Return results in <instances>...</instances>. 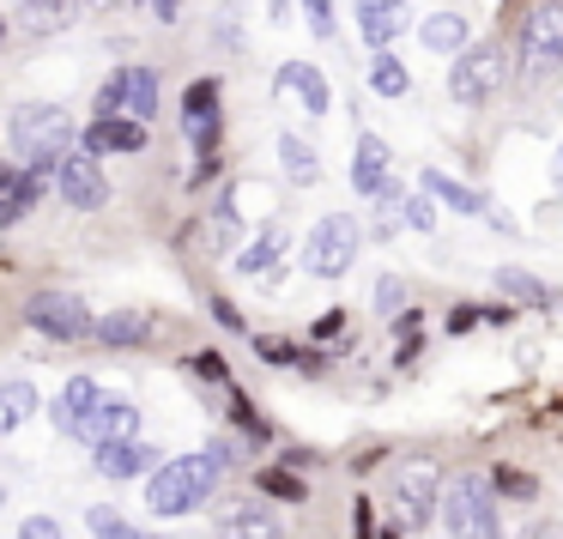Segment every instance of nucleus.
<instances>
[{"label": "nucleus", "mask_w": 563, "mask_h": 539, "mask_svg": "<svg viewBox=\"0 0 563 539\" xmlns=\"http://www.w3.org/2000/svg\"><path fill=\"white\" fill-rule=\"evenodd\" d=\"M219 466H212V454H176V461H158L146 473V509L164 515V521H176V515H195L200 503L219 491Z\"/></svg>", "instance_id": "obj_1"}, {"label": "nucleus", "mask_w": 563, "mask_h": 539, "mask_svg": "<svg viewBox=\"0 0 563 539\" xmlns=\"http://www.w3.org/2000/svg\"><path fill=\"white\" fill-rule=\"evenodd\" d=\"M437 503H442V521H449V539H503L497 491H490L485 473H454L437 491Z\"/></svg>", "instance_id": "obj_2"}, {"label": "nucleus", "mask_w": 563, "mask_h": 539, "mask_svg": "<svg viewBox=\"0 0 563 539\" xmlns=\"http://www.w3.org/2000/svg\"><path fill=\"white\" fill-rule=\"evenodd\" d=\"M67 140H74V116H67L62 103H19V110L7 116V146L25 164H43V170H49L67 152Z\"/></svg>", "instance_id": "obj_3"}, {"label": "nucleus", "mask_w": 563, "mask_h": 539, "mask_svg": "<svg viewBox=\"0 0 563 539\" xmlns=\"http://www.w3.org/2000/svg\"><path fill=\"white\" fill-rule=\"evenodd\" d=\"M357 224L345 219V212H321L316 224H309L303 237V273H316V279H345L357 261Z\"/></svg>", "instance_id": "obj_4"}, {"label": "nucleus", "mask_w": 563, "mask_h": 539, "mask_svg": "<svg viewBox=\"0 0 563 539\" xmlns=\"http://www.w3.org/2000/svg\"><path fill=\"white\" fill-rule=\"evenodd\" d=\"M503 86V50L497 43H466L449 62V98L454 103H485Z\"/></svg>", "instance_id": "obj_5"}, {"label": "nucleus", "mask_w": 563, "mask_h": 539, "mask_svg": "<svg viewBox=\"0 0 563 539\" xmlns=\"http://www.w3.org/2000/svg\"><path fill=\"white\" fill-rule=\"evenodd\" d=\"M563 62V0H533V13L521 25V67L527 79H545Z\"/></svg>", "instance_id": "obj_6"}, {"label": "nucleus", "mask_w": 563, "mask_h": 539, "mask_svg": "<svg viewBox=\"0 0 563 539\" xmlns=\"http://www.w3.org/2000/svg\"><path fill=\"white\" fill-rule=\"evenodd\" d=\"M437 491H442L437 466H430V461H406L400 473H394V527H400V534L424 527L430 515H437Z\"/></svg>", "instance_id": "obj_7"}, {"label": "nucleus", "mask_w": 563, "mask_h": 539, "mask_svg": "<svg viewBox=\"0 0 563 539\" xmlns=\"http://www.w3.org/2000/svg\"><path fill=\"white\" fill-rule=\"evenodd\" d=\"M49 176H55V195H62L74 212H98L103 200H110V183H103V164H98V158H86V152H74V146H67L62 158L49 164Z\"/></svg>", "instance_id": "obj_8"}, {"label": "nucleus", "mask_w": 563, "mask_h": 539, "mask_svg": "<svg viewBox=\"0 0 563 539\" xmlns=\"http://www.w3.org/2000/svg\"><path fill=\"white\" fill-rule=\"evenodd\" d=\"M25 321L37 333H49V340H86L91 333V309L74 292H37L25 304Z\"/></svg>", "instance_id": "obj_9"}, {"label": "nucleus", "mask_w": 563, "mask_h": 539, "mask_svg": "<svg viewBox=\"0 0 563 539\" xmlns=\"http://www.w3.org/2000/svg\"><path fill=\"white\" fill-rule=\"evenodd\" d=\"M183 134L200 152V164H212V152H219V79H195L183 91Z\"/></svg>", "instance_id": "obj_10"}, {"label": "nucleus", "mask_w": 563, "mask_h": 539, "mask_svg": "<svg viewBox=\"0 0 563 539\" xmlns=\"http://www.w3.org/2000/svg\"><path fill=\"white\" fill-rule=\"evenodd\" d=\"M134 425H140V406L134 400H122V394H98V406H91V418H86L79 437H86L91 449H103V442L134 437Z\"/></svg>", "instance_id": "obj_11"}, {"label": "nucleus", "mask_w": 563, "mask_h": 539, "mask_svg": "<svg viewBox=\"0 0 563 539\" xmlns=\"http://www.w3.org/2000/svg\"><path fill=\"white\" fill-rule=\"evenodd\" d=\"M91 466H98L103 479H140V473L158 466V449L140 442V437H122V442H103V449L91 454Z\"/></svg>", "instance_id": "obj_12"}, {"label": "nucleus", "mask_w": 563, "mask_h": 539, "mask_svg": "<svg viewBox=\"0 0 563 539\" xmlns=\"http://www.w3.org/2000/svg\"><path fill=\"white\" fill-rule=\"evenodd\" d=\"M285 249H291L285 224H261V237H255V243H243V249H236V273H243V279H267V273H279Z\"/></svg>", "instance_id": "obj_13"}, {"label": "nucleus", "mask_w": 563, "mask_h": 539, "mask_svg": "<svg viewBox=\"0 0 563 539\" xmlns=\"http://www.w3.org/2000/svg\"><path fill=\"white\" fill-rule=\"evenodd\" d=\"M388 164H394L388 140L357 134V146H352V188H357V195H382V188H388Z\"/></svg>", "instance_id": "obj_14"}, {"label": "nucleus", "mask_w": 563, "mask_h": 539, "mask_svg": "<svg viewBox=\"0 0 563 539\" xmlns=\"http://www.w3.org/2000/svg\"><path fill=\"white\" fill-rule=\"evenodd\" d=\"M37 195H43L37 170H19V164H0V231L25 219V212L37 207Z\"/></svg>", "instance_id": "obj_15"}, {"label": "nucleus", "mask_w": 563, "mask_h": 539, "mask_svg": "<svg viewBox=\"0 0 563 539\" xmlns=\"http://www.w3.org/2000/svg\"><path fill=\"white\" fill-rule=\"evenodd\" d=\"M98 382L91 376H74L62 388V400L49 406V418H55V430H62V437H79V430H86V418H91V406H98Z\"/></svg>", "instance_id": "obj_16"}, {"label": "nucleus", "mask_w": 563, "mask_h": 539, "mask_svg": "<svg viewBox=\"0 0 563 539\" xmlns=\"http://www.w3.org/2000/svg\"><path fill=\"white\" fill-rule=\"evenodd\" d=\"M273 86L291 91V98H303L309 116H328V103H333V91H328V79H321V67H309V62H285Z\"/></svg>", "instance_id": "obj_17"}, {"label": "nucleus", "mask_w": 563, "mask_h": 539, "mask_svg": "<svg viewBox=\"0 0 563 539\" xmlns=\"http://www.w3.org/2000/svg\"><path fill=\"white\" fill-rule=\"evenodd\" d=\"M219 539H285V527H279V515H273L267 503H236V509L219 521Z\"/></svg>", "instance_id": "obj_18"}, {"label": "nucleus", "mask_w": 563, "mask_h": 539, "mask_svg": "<svg viewBox=\"0 0 563 539\" xmlns=\"http://www.w3.org/2000/svg\"><path fill=\"white\" fill-rule=\"evenodd\" d=\"M140 146H146V128L115 116V122H91L79 152H86V158H103V152H140Z\"/></svg>", "instance_id": "obj_19"}, {"label": "nucleus", "mask_w": 563, "mask_h": 539, "mask_svg": "<svg viewBox=\"0 0 563 539\" xmlns=\"http://www.w3.org/2000/svg\"><path fill=\"white\" fill-rule=\"evenodd\" d=\"M418 43H424V50H437V55H461L466 43H473V25H466L461 13H430L424 25H418Z\"/></svg>", "instance_id": "obj_20"}, {"label": "nucleus", "mask_w": 563, "mask_h": 539, "mask_svg": "<svg viewBox=\"0 0 563 539\" xmlns=\"http://www.w3.org/2000/svg\"><path fill=\"white\" fill-rule=\"evenodd\" d=\"M122 79H128L122 122H140V128H146L152 116H158V74H152V67H122Z\"/></svg>", "instance_id": "obj_21"}, {"label": "nucleus", "mask_w": 563, "mask_h": 539, "mask_svg": "<svg viewBox=\"0 0 563 539\" xmlns=\"http://www.w3.org/2000/svg\"><path fill=\"white\" fill-rule=\"evenodd\" d=\"M91 333H98L103 345H134V340L152 333V316L146 309H110L103 321H91Z\"/></svg>", "instance_id": "obj_22"}, {"label": "nucleus", "mask_w": 563, "mask_h": 539, "mask_svg": "<svg viewBox=\"0 0 563 539\" xmlns=\"http://www.w3.org/2000/svg\"><path fill=\"white\" fill-rule=\"evenodd\" d=\"M424 195L442 200L449 212H485V195H478V188L454 183V176H442V170H424Z\"/></svg>", "instance_id": "obj_23"}, {"label": "nucleus", "mask_w": 563, "mask_h": 539, "mask_svg": "<svg viewBox=\"0 0 563 539\" xmlns=\"http://www.w3.org/2000/svg\"><path fill=\"white\" fill-rule=\"evenodd\" d=\"M31 413H37V388L31 382H0V437H13Z\"/></svg>", "instance_id": "obj_24"}, {"label": "nucleus", "mask_w": 563, "mask_h": 539, "mask_svg": "<svg viewBox=\"0 0 563 539\" xmlns=\"http://www.w3.org/2000/svg\"><path fill=\"white\" fill-rule=\"evenodd\" d=\"M67 19H74L67 0H19V25H25L31 37H49V31H62Z\"/></svg>", "instance_id": "obj_25"}, {"label": "nucleus", "mask_w": 563, "mask_h": 539, "mask_svg": "<svg viewBox=\"0 0 563 539\" xmlns=\"http://www.w3.org/2000/svg\"><path fill=\"white\" fill-rule=\"evenodd\" d=\"M279 164H285V176H291V183H303V188L321 176L316 146H309V140H297V134H279Z\"/></svg>", "instance_id": "obj_26"}, {"label": "nucleus", "mask_w": 563, "mask_h": 539, "mask_svg": "<svg viewBox=\"0 0 563 539\" xmlns=\"http://www.w3.org/2000/svg\"><path fill=\"white\" fill-rule=\"evenodd\" d=\"M400 25H406V7H369V13L357 19V31H364V43H369L376 55L388 50L394 37H400Z\"/></svg>", "instance_id": "obj_27"}, {"label": "nucleus", "mask_w": 563, "mask_h": 539, "mask_svg": "<svg viewBox=\"0 0 563 539\" xmlns=\"http://www.w3.org/2000/svg\"><path fill=\"white\" fill-rule=\"evenodd\" d=\"M369 91H382V98H406V91H412V74L400 67L394 50H382L376 62H369Z\"/></svg>", "instance_id": "obj_28"}, {"label": "nucleus", "mask_w": 563, "mask_h": 539, "mask_svg": "<svg viewBox=\"0 0 563 539\" xmlns=\"http://www.w3.org/2000/svg\"><path fill=\"white\" fill-rule=\"evenodd\" d=\"M497 292L521 297V304H533V309H545V304H551V292L533 279V273H521V267H503V273H497Z\"/></svg>", "instance_id": "obj_29"}, {"label": "nucleus", "mask_w": 563, "mask_h": 539, "mask_svg": "<svg viewBox=\"0 0 563 539\" xmlns=\"http://www.w3.org/2000/svg\"><path fill=\"white\" fill-rule=\"evenodd\" d=\"M255 352L267 358V364H279V370H297V364H303V370H316V364H321L316 352H297L291 340H255Z\"/></svg>", "instance_id": "obj_30"}, {"label": "nucleus", "mask_w": 563, "mask_h": 539, "mask_svg": "<svg viewBox=\"0 0 563 539\" xmlns=\"http://www.w3.org/2000/svg\"><path fill=\"white\" fill-rule=\"evenodd\" d=\"M86 521H91V534H98V539H164V534H140V527L122 521L115 509H91Z\"/></svg>", "instance_id": "obj_31"}, {"label": "nucleus", "mask_w": 563, "mask_h": 539, "mask_svg": "<svg viewBox=\"0 0 563 539\" xmlns=\"http://www.w3.org/2000/svg\"><path fill=\"white\" fill-rule=\"evenodd\" d=\"M236 224H243V219H236V188H224L219 207H212V243L231 249V243H236Z\"/></svg>", "instance_id": "obj_32"}, {"label": "nucleus", "mask_w": 563, "mask_h": 539, "mask_svg": "<svg viewBox=\"0 0 563 539\" xmlns=\"http://www.w3.org/2000/svg\"><path fill=\"white\" fill-rule=\"evenodd\" d=\"M255 485L267 491V497H285V503H303V479L297 473H279V466H261Z\"/></svg>", "instance_id": "obj_33"}, {"label": "nucleus", "mask_w": 563, "mask_h": 539, "mask_svg": "<svg viewBox=\"0 0 563 539\" xmlns=\"http://www.w3.org/2000/svg\"><path fill=\"white\" fill-rule=\"evenodd\" d=\"M122 103H128V79L110 74V79L98 86V122H115V116H122Z\"/></svg>", "instance_id": "obj_34"}, {"label": "nucleus", "mask_w": 563, "mask_h": 539, "mask_svg": "<svg viewBox=\"0 0 563 539\" xmlns=\"http://www.w3.org/2000/svg\"><path fill=\"white\" fill-rule=\"evenodd\" d=\"M376 309H382V316H400V309H406V285L394 279V273H382V279H376Z\"/></svg>", "instance_id": "obj_35"}, {"label": "nucleus", "mask_w": 563, "mask_h": 539, "mask_svg": "<svg viewBox=\"0 0 563 539\" xmlns=\"http://www.w3.org/2000/svg\"><path fill=\"white\" fill-rule=\"evenodd\" d=\"M303 19H309V31H316V37H333V31H340L333 0H303Z\"/></svg>", "instance_id": "obj_36"}, {"label": "nucleus", "mask_w": 563, "mask_h": 539, "mask_svg": "<svg viewBox=\"0 0 563 539\" xmlns=\"http://www.w3.org/2000/svg\"><path fill=\"white\" fill-rule=\"evenodd\" d=\"M188 370H195L200 382H231V370H224L219 352H195V358H188Z\"/></svg>", "instance_id": "obj_37"}, {"label": "nucleus", "mask_w": 563, "mask_h": 539, "mask_svg": "<svg viewBox=\"0 0 563 539\" xmlns=\"http://www.w3.org/2000/svg\"><path fill=\"white\" fill-rule=\"evenodd\" d=\"M490 491H509V497H533V479H527V473H515V466H497Z\"/></svg>", "instance_id": "obj_38"}, {"label": "nucleus", "mask_w": 563, "mask_h": 539, "mask_svg": "<svg viewBox=\"0 0 563 539\" xmlns=\"http://www.w3.org/2000/svg\"><path fill=\"white\" fill-rule=\"evenodd\" d=\"M406 224H412V231H437V207H430V195L406 200Z\"/></svg>", "instance_id": "obj_39"}, {"label": "nucleus", "mask_w": 563, "mask_h": 539, "mask_svg": "<svg viewBox=\"0 0 563 539\" xmlns=\"http://www.w3.org/2000/svg\"><path fill=\"white\" fill-rule=\"evenodd\" d=\"M19 539H67V534H62V521H55V515H31V521L19 527Z\"/></svg>", "instance_id": "obj_40"}, {"label": "nucleus", "mask_w": 563, "mask_h": 539, "mask_svg": "<svg viewBox=\"0 0 563 539\" xmlns=\"http://www.w3.org/2000/svg\"><path fill=\"white\" fill-rule=\"evenodd\" d=\"M212 316H219V328H231V333H243V309L231 304V297H212Z\"/></svg>", "instance_id": "obj_41"}, {"label": "nucleus", "mask_w": 563, "mask_h": 539, "mask_svg": "<svg viewBox=\"0 0 563 539\" xmlns=\"http://www.w3.org/2000/svg\"><path fill=\"white\" fill-rule=\"evenodd\" d=\"M521 539H563V521H539L533 515V521L521 527Z\"/></svg>", "instance_id": "obj_42"}, {"label": "nucleus", "mask_w": 563, "mask_h": 539, "mask_svg": "<svg viewBox=\"0 0 563 539\" xmlns=\"http://www.w3.org/2000/svg\"><path fill=\"white\" fill-rule=\"evenodd\" d=\"M340 328H345V316H340V309H328V316L316 321V333H321V340H328V333H340Z\"/></svg>", "instance_id": "obj_43"}, {"label": "nucleus", "mask_w": 563, "mask_h": 539, "mask_svg": "<svg viewBox=\"0 0 563 539\" xmlns=\"http://www.w3.org/2000/svg\"><path fill=\"white\" fill-rule=\"evenodd\" d=\"M357 7L369 13V7H406V0H357Z\"/></svg>", "instance_id": "obj_44"}, {"label": "nucleus", "mask_w": 563, "mask_h": 539, "mask_svg": "<svg viewBox=\"0 0 563 539\" xmlns=\"http://www.w3.org/2000/svg\"><path fill=\"white\" fill-rule=\"evenodd\" d=\"M176 13V0H158V19H170Z\"/></svg>", "instance_id": "obj_45"}, {"label": "nucleus", "mask_w": 563, "mask_h": 539, "mask_svg": "<svg viewBox=\"0 0 563 539\" xmlns=\"http://www.w3.org/2000/svg\"><path fill=\"white\" fill-rule=\"evenodd\" d=\"M558 183H563V152H558Z\"/></svg>", "instance_id": "obj_46"}, {"label": "nucleus", "mask_w": 563, "mask_h": 539, "mask_svg": "<svg viewBox=\"0 0 563 539\" xmlns=\"http://www.w3.org/2000/svg\"><path fill=\"white\" fill-rule=\"evenodd\" d=\"M0 37H7V19H0Z\"/></svg>", "instance_id": "obj_47"}, {"label": "nucleus", "mask_w": 563, "mask_h": 539, "mask_svg": "<svg viewBox=\"0 0 563 539\" xmlns=\"http://www.w3.org/2000/svg\"><path fill=\"white\" fill-rule=\"evenodd\" d=\"M0 503H7V491H0Z\"/></svg>", "instance_id": "obj_48"}]
</instances>
